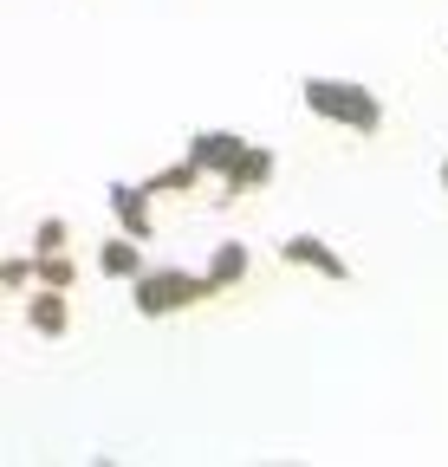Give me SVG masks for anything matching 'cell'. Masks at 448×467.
Returning <instances> with one entry per match:
<instances>
[{
	"label": "cell",
	"instance_id": "obj_1",
	"mask_svg": "<svg viewBox=\"0 0 448 467\" xmlns=\"http://www.w3.org/2000/svg\"><path fill=\"white\" fill-rule=\"evenodd\" d=\"M299 104L318 117V124L351 130V137H377V130H383V98H377L370 85H358V78H325V72H312V78L299 85Z\"/></svg>",
	"mask_w": 448,
	"mask_h": 467
},
{
	"label": "cell",
	"instance_id": "obj_2",
	"mask_svg": "<svg viewBox=\"0 0 448 467\" xmlns=\"http://www.w3.org/2000/svg\"><path fill=\"white\" fill-rule=\"evenodd\" d=\"M202 299H214V279H208V273L143 266V273L130 279V306H137V318H176V312H189V306H202Z\"/></svg>",
	"mask_w": 448,
	"mask_h": 467
},
{
	"label": "cell",
	"instance_id": "obj_3",
	"mask_svg": "<svg viewBox=\"0 0 448 467\" xmlns=\"http://www.w3.org/2000/svg\"><path fill=\"white\" fill-rule=\"evenodd\" d=\"M20 318H26L33 337H66V331H72V292H59V285H33L26 299H20Z\"/></svg>",
	"mask_w": 448,
	"mask_h": 467
},
{
	"label": "cell",
	"instance_id": "obj_4",
	"mask_svg": "<svg viewBox=\"0 0 448 467\" xmlns=\"http://www.w3.org/2000/svg\"><path fill=\"white\" fill-rule=\"evenodd\" d=\"M279 260H287V266H306V273H318V279H331V285H345V279H351L345 254H339V247H325L318 234H287V241H279Z\"/></svg>",
	"mask_w": 448,
	"mask_h": 467
},
{
	"label": "cell",
	"instance_id": "obj_5",
	"mask_svg": "<svg viewBox=\"0 0 448 467\" xmlns=\"http://www.w3.org/2000/svg\"><path fill=\"white\" fill-rule=\"evenodd\" d=\"M273 169H279L273 143H247V156H241L228 175H221V195H214V208H228V202H241V195L266 189V182H273Z\"/></svg>",
	"mask_w": 448,
	"mask_h": 467
},
{
	"label": "cell",
	"instance_id": "obj_6",
	"mask_svg": "<svg viewBox=\"0 0 448 467\" xmlns=\"http://www.w3.org/2000/svg\"><path fill=\"white\" fill-rule=\"evenodd\" d=\"M104 208H110V221H118L124 234H137V241L156 234V214H150V189L143 182H110L104 189Z\"/></svg>",
	"mask_w": 448,
	"mask_h": 467
},
{
	"label": "cell",
	"instance_id": "obj_7",
	"mask_svg": "<svg viewBox=\"0 0 448 467\" xmlns=\"http://www.w3.org/2000/svg\"><path fill=\"white\" fill-rule=\"evenodd\" d=\"M182 156H195L202 175H214V182H221V175H228V169L247 156V137H234V130H195Z\"/></svg>",
	"mask_w": 448,
	"mask_h": 467
},
{
	"label": "cell",
	"instance_id": "obj_8",
	"mask_svg": "<svg viewBox=\"0 0 448 467\" xmlns=\"http://www.w3.org/2000/svg\"><path fill=\"white\" fill-rule=\"evenodd\" d=\"M98 273H104V279H137V273H143V241L118 227V241L98 247Z\"/></svg>",
	"mask_w": 448,
	"mask_h": 467
},
{
	"label": "cell",
	"instance_id": "obj_9",
	"mask_svg": "<svg viewBox=\"0 0 448 467\" xmlns=\"http://www.w3.org/2000/svg\"><path fill=\"white\" fill-rule=\"evenodd\" d=\"M247 266H254V254H247L241 241H221V247L208 254V279H214V299H221V292H234V285L247 279Z\"/></svg>",
	"mask_w": 448,
	"mask_h": 467
},
{
	"label": "cell",
	"instance_id": "obj_10",
	"mask_svg": "<svg viewBox=\"0 0 448 467\" xmlns=\"http://www.w3.org/2000/svg\"><path fill=\"white\" fill-rule=\"evenodd\" d=\"M202 182H208V175H202V162H195V156H182V162H170V169H156L143 189H150V195H195Z\"/></svg>",
	"mask_w": 448,
	"mask_h": 467
},
{
	"label": "cell",
	"instance_id": "obj_11",
	"mask_svg": "<svg viewBox=\"0 0 448 467\" xmlns=\"http://www.w3.org/2000/svg\"><path fill=\"white\" fill-rule=\"evenodd\" d=\"M33 260H39V285H59V292L78 285V260L72 254H33Z\"/></svg>",
	"mask_w": 448,
	"mask_h": 467
},
{
	"label": "cell",
	"instance_id": "obj_12",
	"mask_svg": "<svg viewBox=\"0 0 448 467\" xmlns=\"http://www.w3.org/2000/svg\"><path fill=\"white\" fill-rule=\"evenodd\" d=\"M0 285H7L14 299H20V292H33V285H39V260H33V254H26V260L7 254V266H0Z\"/></svg>",
	"mask_w": 448,
	"mask_h": 467
},
{
	"label": "cell",
	"instance_id": "obj_13",
	"mask_svg": "<svg viewBox=\"0 0 448 467\" xmlns=\"http://www.w3.org/2000/svg\"><path fill=\"white\" fill-rule=\"evenodd\" d=\"M66 241H72V227H66L59 214H46V221L33 227V254H66Z\"/></svg>",
	"mask_w": 448,
	"mask_h": 467
},
{
	"label": "cell",
	"instance_id": "obj_14",
	"mask_svg": "<svg viewBox=\"0 0 448 467\" xmlns=\"http://www.w3.org/2000/svg\"><path fill=\"white\" fill-rule=\"evenodd\" d=\"M435 182H442V195H448V156H442V169H435Z\"/></svg>",
	"mask_w": 448,
	"mask_h": 467
}]
</instances>
